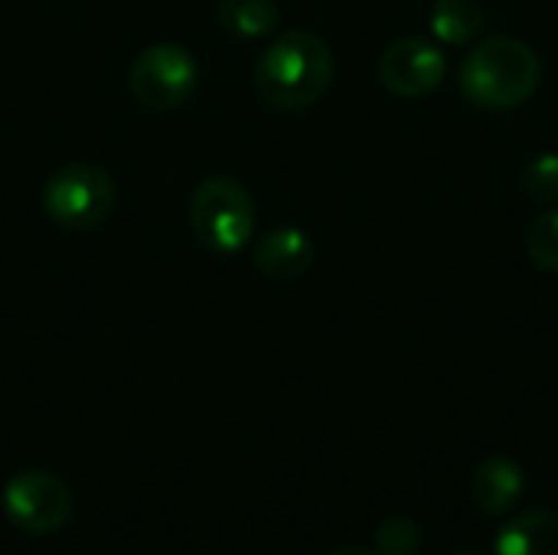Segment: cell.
I'll return each instance as SVG.
<instances>
[{"instance_id": "2e32d148", "label": "cell", "mask_w": 558, "mask_h": 555, "mask_svg": "<svg viewBox=\"0 0 558 555\" xmlns=\"http://www.w3.org/2000/svg\"><path fill=\"white\" fill-rule=\"evenodd\" d=\"M327 555H379L376 550H366V546H340V550H333V553Z\"/></svg>"}, {"instance_id": "7a4b0ae2", "label": "cell", "mask_w": 558, "mask_h": 555, "mask_svg": "<svg viewBox=\"0 0 558 555\" xmlns=\"http://www.w3.org/2000/svg\"><path fill=\"white\" fill-rule=\"evenodd\" d=\"M543 82L539 52L517 36H490L474 46L461 69L458 85L481 111H513L526 105Z\"/></svg>"}, {"instance_id": "8fae6325", "label": "cell", "mask_w": 558, "mask_h": 555, "mask_svg": "<svg viewBox=\"0 0 558 555\" xmlns=\"http://www.w3.org/2000/svg\"><path fill=\"white\" fill-rule=\"evenodd\" d=\"M216 16L219 26L235 39H262L281 23L275 0H219Z\"/></svg>"}, {"instance_id": "8992f818", "label": "cell", "mask_w": 558, "mask_h": 555, "mask_svg": "<svg viewBox=\"0 0 558 555\" xmlns=\"http://www.w3.org/2000/svg\"><path fill=\"white\" fill-rule=\"evenodd\" d=\"M0 504L7 520L29 536L56 533L72 517V491L52 471H23L10 478Z\"/></svg>"}, {"instance_id": "4fadbf2b", "label": "cell", "mask_w": 558, "mask_h": 555, "mask_svg": "<svg viewBox=\"0 0 558 555\" xmlns=\"http://www.w3.org/2000/svg\"><path fill=\"white\" fill-rule=\"evenodd\" d=\"M526 252L539 272L558 275V209H546L536 216V222L530 226Z\"/></svg>"}, {"instance_id": "3957f363", "label": "cell", "mask_w": 558, "mask_h": 555, "mask_svg": "<svg viewBox=\"0 0 558 555\" xmlns=\"http://www.w3.org/2000/svg\"><path fill=\"white\" fill-rule=\"evenodd\" d=\"M190 229L216 255L242 252L255 239V200L226 173L206 177L190 196Z\"/></svg>"}, {"instance_id": "6da1fadb", "label": "cell", "mask_w": 558, "mask_h": 555, "mask_svg": "<svg viewBox=\"0 0 558 555\" xmlns=\"http://www.w3.org/2000/svg\"><path fill=\"white\" fill-rule=\"evenodd\" d=\"M333 82L330 46L307 29H288L275 36L255 62V92L278 111L311 108L327 95Z\"/></svg>"}, {"instance_id": "e0dca14e", "label": "cell", "mask_w": 558, "mask_h": 555, "mask_svg": "<svg viewBox=\"0 0 558 555\" xmlns=\"http://www.w3.org/2000/svg\"><path fill=\"white\" fill-rule=\"evenodd\" d=\"M451 555H484L481 550H458V553H451Z\"/></svg>"}, {"instance_id": "277c9868", "label": "cell", "mask_w": 558, "mask_h": 555, "mask_svg": "<svg viewBox=\"0 0 558 555\" xmlns=\"http://www.w3.org/2000/svg\"><path fill=\"white\" fill-rule=\"evenodd\" d=\"M118 190L105 167L75 160L59 167L43 186V209L46 216L69 232L98 229L114 209Z\"/></svg>"}, {"instance_id": "7c38bea8", "label": "cell", "mask_w": 558, "mask_h": 555, "mask_svg": "<svg viewBox=\"0 0 558 555\" xmlns=\"http://www.w3.org/2000/svg\"><path fill=\"white\" fill-rule=\"evenodd\" d=\"M432 36L445 46H464L481 36L484 10L477 0H438L432 7Z\"/></svg>"}, {"instance_id": "5b68a950", "label": "cell", "mask_w": 558, "mask_h": 555, "mask_svg": "<svg viewBox=\"0 0 558 555\" xmlns=\"http://www.w3.org/2000/svg\"><path fill=\"white\" fill-rule=\"evenodd\" d=\"M199 85V65L186 46L154 43L131 59L128 92L147 111L180 108Z\"/></svg>"}, {"instance_id": "5bb4252c", "label": "cell", "mask_w": 558, "mask_h": 555, "mask_svg": "<svg viewBox=\"0 0 558 555\" xmlns=\"http://www.w3.org/2000/svg\"><path fill=\"white\" fill-rule=\"evenodd\" d=\"M422 546V530L412 517H386L376 527V553L379 555H415Z\"/></svg>"}, {"instance_id": "52a82bcc", "label": "cell", "mask_w": 558, "mask_h": 555, "mask_svg": "<svg viewBox=\"0 0 558 555\" xmlns=\"http://www.w3.org/2000/svg\"><path fill=\"white\" fill-rule=\"evenodd\" d=\"M379 79L392 95L422 98L448 79V56L425 36H402L379 56Z\"/></svg>"}, {"instance_id": "9c48e42d", "label": "cell", "mask_w": 558, "mask_h": 555, "mask_svg": "<svg viewBox=\"0 0 558 555\" xmlns=\"http://www.w3.org/2000/svg\"><path fill=\"white\" fill-rule=\"evenodd\" d=\"M526 491V474L523 468L507 458V455H494L487 461H481L474 468V478H471V497L477 504L481 514L487 517H504L510 514L520 497Z\"/></svg>"}, {"instance_id": "ba28073f", "label": "cell", "mask_w": 558, "mask_h": 555, "mask_svg": "<svg viewBox=\"0 0 558 555\" xmlns=\"http://www.w3.org/2000/svg\"><path fill=\"white\" fill-rule=\"evenodd\" d=\"M314 242L298 226H281L265 232L252 249V265L271 281H294L314 265Z\"/></svg>"}, {"instance_id": "9a60e30c", "label": "cell", "mask_w": 558, "mask_h": 555, "mask_svg": "<svg viewBox=\"0 0 558 555\" xmlns=\"http://www.w3.org/2000/svg\"><path fill=\"white\" fill-rule=\"evenodd\" d=\"M523 190L539 203H558V154H536L523 167Z\"/></svg>"}, {"instance_id": "30bf717a", "label": "cell", "mask_w": 558, "mask_h": 555, "mask_svg": "<svg viewBox=\"0 0 558 555\" xmlns=\"http://www.w3.org/2000/svg\"><path fill=\"white\" fill-rule=\"evenodd\" d=\"M497 555H558V510L513 517L497 536Z\"/></svg>"}]
</instances>
